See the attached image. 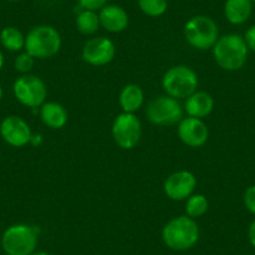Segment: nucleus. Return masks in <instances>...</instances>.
Returning a JSON list of instances; mask_svg holds the SVG:
<instances>
[{
	"mask_svg": "<svg viewBox=\"0 0 255 255\" xmlns=\"http://www.w3.org/2000/svg\"><path fill=\"white\" fill-rule=\"evenodd\" d=\"M249 48L244 38L239 34H228L220 36L213 46V55L222 69L237 72L245 65Z\"/></svg>",
	"mask_w": 255,
	"mask_h": 255,
	"instance_id": "obj_1",
	"label": "nucleus"
},
{
	"mask_svg": "<svg viewBox=\"0 0 255 255\" xmlns=\"http://www.w3.org/2000/svg\"><path fill=\"white\" fill-rule=\"evenodd\" d=\"M164 244L176 252H184L194 247L199 240V227L193 218L188 215L174 218L163 228L161 232Z\"/></svg>",
	"mask_w": 255,
	"mask_h": 255,
	"instance_id": "obj_2",
	"label": "nucleus"
},
{
	"mask_svg": "<svg viewBox=\"0 0 255 255\" xmlns=\"http://www.w3.org/2000/svg\"><path fill=\"white\" fill-rule=\"evenodd\" d=\"M61 48V36L54 26H34L25 36V51L34 59H48Z\"/></svg>",
	"mask_w": 255,
	"mask_h": 255,
	"instance_id": "obj_3",
	"label": "nucleus"
},
{
	"mask_svg": "<svg viewBox=\"0 0 255 255\" xmlns=\"http://www.w3.org/2000/svg\"><path fill=\"white\" fill-rule=\"evenodd\" d=\"M184 36L190 46L198 50L213 48L219 39V28L212 18L207 15H195L186 21Z\"/></svg>",
	"mask_w": 255,
	"mask_h": 255,
	"instance_id": "obj_4",
	"label": "nucleus"
},
{
	"mask_svg": "<svg viewBox=\"0 0 255 255\" xmlns=\"http://www.w3.org/2000/svg\"><path fill=\"white\" fill-rule=\"evenodd\" d=\"M38 244V230L28 224L10 225L1 237V248L8 255H31Z\"/></svg>",
	"mask_w": 255,
	"mask_h": 255,
	"instance_id": "obj_5",
	"label": "nucleus"
},
{
	"mask_svg": "<svg viewBox=\"0 0 255 255\" xmlns=\"http://www.w3.org/2000/svg\"><path fill=\"white\" fill-rule=\"evenodd\" d=\"M161 84L166 95L175 99H185L197 92L199 79L197 73L191 68L186 65H176L164 74Z\"/></svg>",
	"mask_w": 255,
	"mask_h": 255,
	"instance_id": "obj_6",
	"label": "nucleus"
},
{
	"mask_svg": "<svg viewBox=\"0 0 255 255\" xmlns=\"http://www.w3.org/2000/svg\"><path fill=\"white\" fill-rule=\"evenodd\" d=\"M14 97L20 104L28 108H38L45 103L48 89L43 80L36 75L23 74L13 84Z\"/></svg>",
	"mask_w": 255,
	"mask_h": 255,
	"instance_id": "obj_7",
	"label": "nucleus"
},
{
	"mask_svg": "<svg viewBox=\"0 0 255 255\" xmlns=\"http://www.w3.org/2000/svg\"><path fill=\"white\" fill-rule=\"evenodd\" d=\"M149 122L159 127L174 125L183 119V108L178 99L163 95L151 100L146 108Z\"/></svg>",
	"mask_w": 255,
	"mask_h": 255,
	"instance_id": "obj_8",
	"label": "nucleus"
},
{
	"mask_svg": "<svg viewBox=\"0 0 255 255\" xmlns=\"http://www.w3.org/2000/svg\"><path fill=\"white\" fill-rule=\"evenodd\" d=\"M113 138L118 146L129 150L135 148L141 138V123L135 114L124 113L118 115L113 123Z\"/></svg>",
	"mask_w": 255,
	"mask_h": 255,
	"instance_id": "obj_9",
	"label": "nucleus"
},
{
	"mask_svg": "<svg viewBox=\"0 0 255 255\" xmlns=\"http://www.w3.org/2000/svg\"><path fill=\"white\" fill-rule=\"evenodd\" d=\"M0 135L9 145L21 148L30 143L33 133L23 118L18 115H9L0 123Z\"/></svg>",
	"mask_w": 255,
	"mask_h": 255,
	"instance_id": "obj_10",
	"label": "nucleus"
},
{
	"mask_svg": "<svg viewBox=\"0 0 255 255\" xmlns=\"http://www.w3.org/2000/svg\"><path fill=\"white\" fill-rule=\"evenodd\" d=\"M82 56L85 63L94 67H104L114 59L115 45L109 38L97 36L92 38L84 44Z\"/></svg>",
	"mask_w": 255,
	"mask_h": 255,
	"instance_id": "obj_11",
	"label": "nucleus"
},
{
	"mask_svg": "<svg viewBox=\"0 0 255 255\" xmlns=\"http://www.w3.org/2000/svg\"><path fill=\"white\" fill-rule=\"evenodd\" d=\"M197 186V178L191 171L179 170L170 174L164 183V193L171 200L180 202L193 194Z\"/></svg>",
	"mask_w": 255,
	"mask_h": 255,
	"instance_id": "obj_12",
	"label": "nucleus"
},
{
	"mask_svg": "<svg viewBox=\"0 0 255 255\" xmlns=\"http://www.w3.org/2000/svg\"><path fill=\"white\" fill-rule=\"evenodd\" d=\"M178 136L185 145L200 148L208 141L209 129L202 119L188 117L179 122Z\"/></svg>",
	"mask_w": 255,
	"mask_h": 255,
	"instance_id": "obj_13",
	"label": "nucleus"
},
{
	"mask_svg": "<svg viewBox=\"0 0 255 255\" xmlns=\"http://www.w3.org/2000/svg\"><path fill=\"white\" fill-rule=\"evenodd\" d=\"M99 20L100 25L109 33H120L128 28L129 16L122 6L107 4L100 9Z\"/></svg>",
	"mask_w": 255,
	"mask_h": 255,
	"instance_id": "obj_14",
	"label": "nucleus"
},
{
	"mask_svg": "<svg viewBox=\"0 0 255 255\" xmlns=\"http://www.w3.org/2000/svg\"><path fill=\"white\" fill-rule=\"evenodd\" d=\"M213 109H214V99L208 93L195 92L186 98L185 112L189 117L203 119L208 117Z\"/></svg>",
	"mask_w": 255,
	"mask_h": 255,
	"instance_id": "obj_15",
	"label": "nucleus"
},
{
	"mask_svg": "<svg viewBox=\"0 0 255 255\" xmlns=\"http://www.w3.org/2000/svg\"><path fill=\"white\" fill-rule=\"evenodd\" d=\"M40 118L50 129H61L68 123V113L65 108L55 102L44 103L40 107Z\"/></svg>",
	"mask_w": 255,
	"mask_h": 255,
	"instance_id": "obj_16",
	"label": "nucleus"
},
{
	"mask_svg": "<svg viewBox=\"0 0 255 255\" xmlns=\"http://www.w3.org/2000/svg\"><path fill=\"white\" fill-rule=\"evenodd\" d=\"M253 11L250 0H227L224 4V15L233 25H240L249 20Z\"/></svg>",
	"mask_w": 255,
	"mask_h": 255,
	"instance_id": "obj_17",
	"label": "nucleus"
},
{
	"mask_svg": "<svg viewBox=\"0 0 255 255\" xmlns=\"http://www.w3.org/2000/svg\"><path fill=\"white\" fill-rule=\"evenodd\" d=\"M144 103V92L139 85L128 84L122 89L119 95L120 108L124 113H134L141 108Z\"/></svg>",
	"mask_w": 255,
	"mask_h": 255,
	"instance_id": "obj_18",
	"label": "nucleus"
},
{
	"mask_svg": "<svg viewBox=\"0 0 255 255\" xmlns=\"http://www.w3.org/2000/svg\"><path fill=\"white\" fill-rule=\"evenodd\" d=\"M0 44L9 51H20L25 48V36L15 26H6L0 31Z\"/></svg>",
	"mask_w": 255,
	"mask_h": 255,
	"instance_id": "obj_19",
	"label": "nucleus"
},
{
	"mask_svg": "<svg viewBox=\"0 0 255 255\" xmlns=\"http://www.w3.org/2000/svg\"><path fill=\"white\" fill-rule=\"evenodd\" d=\"M77 29L84 35H93L98 31L100 26L99 14L94 10H85L83 9L77 16Z\"/></svg>",
	"mask_w": 255,
	"mask_h": 255,
	"instance_id": "obj_20",
	"label": "nucleus"
},
{
	"mask_svg": "<svg viewBox=\"0 0 255 255\" xmlns=\"http://www.w3.org/2000/svg\"><path fill=\"white\" fill-rule=\"evenodd\" d=\"M208 208H209V202L207 197L203 194H191L186 199L185 213L188 217L193 219L203 217L208 212Z\"/></svg>",
	"mask_w": 255,
	"mask_h": 255,
	"instance_id": "obj_21",
	"label": "nucleus"
},
{
	"mask_svg": "<svg viewBox=\"0 0 255 255\" xmlns=\"http://www.w3.org/2000/svg\"><path fill=\"white\" fill-rule=\"evenodd\" d=\"M138 5L145 15L158 18L168 10V0H138Z\"/></svg>",
	"mask_w": 255,
	"mask_h": 255,
	"instance_id": "obj_22",
	"label": "nucleus"
},
{
	"mask_svg": "<svg viewBox=\"0 0 255 255\" xmlns=\"http://www.w3.org/2000/svg\"><path fill=\"white\" fill-rule=\"evenodd\" d=\"M34 67V58L29 53H20L14 60V68L21 74H28Z\"/></svg>",
	"mask_w": 255,
	"mask_h": 255,
	"instance_id": "obj_23",
	"label": "nucleus"
},
{
	"mask_svg": "<svg viewBox=\"0 0 255 255\" xmlns=\"http://www.w3.org/2000/svg\"><path fill=\"white\" fill-rule=\"evenodd\" d=\"M243 200H244V205L248 212L255 215V185H250L245 190Z\"/></svg>",
	"mask_w": 255,
	"mask_h": 255,
	"instance_id": "obj_24",
	"label": "nucleus"
},
{
	"mask_svg": "<svg viewBox=\"0 0 255 255\" xmlns=\"http://www.w3.org/2000/svg\"><path fill=\"white\" fill-rule=\"evenodd\" d=\"M77 3L79 4L80 8L85 9V10L97 11L98 9L100 10L103 6L107 5L108 0H77Z\"/></svg>",
	"mask_w": 255,
	"mask_h": 255,
	"instance_id": "obj_25",
	"label": "nucleus"
},
{
	"mask_svg": "<svg viewBox=\"0 0 255 255\" xmlns=\"http://www.w3.org/2000/svg\"><path fill=\"white\" fill-rule=\"evenodd\" d=\"M244 40L247 43L249 50L255 51V25L250 26L244 35Z\"/></svg>",
	"mask_w": 255,
	"mask_h": 255,
	"instance_id": "obj_26",
	"label": "nucleus"
},
{
	"mask_svg": "<svg viewBox=\"0 0 255 255\" xmlns=\"http://www.w3.org/2000/svg\"><path fill=\"white\" fill-rule=\"evenodd\" d=\"M248 238H249L250 244L255 248V219L250 223L249 229H248Z\"/></svg>",
	"mask_w": 255,
	"mask_h": 255,
	"instance_id": "obj_27",
	"label": "nucleus"
},
{
	"mask_svg": "<svg viewBox=\"0 0 255 255\" xmlns=\"http://www.w3.org/2000/svg\"><path fill=\"white\" fill-rule=\"evenodd\" d=\"M4 67V55L3 53H1V50H0V70H1V68Z\"/></svg>",
	"mask_w": 255,
	"mask_h": 255,
	"instance_id": "obj_28",
	"label": "nucleus"
},
{
	"mask_svg": "<svg viewBox=\"0 0 255 255\" xmlns=\"http://www.w3.org/2000/svg\"><path fill=\"white\" fill-rule=\"evenodd\" d=\"M31 255H51V254H48V253H44V252H40V253H33Z\"/></svg>",
	"mask_w": 255,
	"mask_h": 255,
	"instance_id": "obj_29",
	"label": "nucleus"
},
{
	"mask_svg": "<svg viewBox=\"0 0 255 255\" xmlns=\"http://www.w3.org/2000/svg\"><path fill=\"white\" fill-rule=\"evenodd\" d=\"M1 99H3V88L0 85V102H1Z\"/></svg>",
	"mask_w": 255,
	"mask_h": 255,
	"instance_id": "obj_30",
	"label": "nucleus"
},
{
	"mask_svg": "<svg viewBox=\"0 0 255 255\" xmlns=\"http://www.w3.org/2000/svg\"><path fill=\"white\" fill-rule=\"evenodd\" d=\"M6 1H11V3H15V1H20V0H6Z\"/></svg>",
	"mask_w": 255,
	"mask_h": 255,
	"instance_id": "obj_31",
	"label": "nucleus"
},
{
	"mask_svg": "<svg viewBox=\"0 0 255 255\" xmlns=\"http://www.w3.org/2000/svg\"><path fill=\"white\" fill-rule=\"evenodd\" d=\"M250 1H252V3H255V0H250Z\"/></svg>",
	"mask_w": 255,
	"mask_h": 255,
	"instance_id": "obj_32",
	"label": "nucleus"
}]
</instances>
